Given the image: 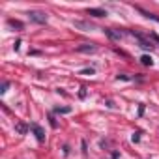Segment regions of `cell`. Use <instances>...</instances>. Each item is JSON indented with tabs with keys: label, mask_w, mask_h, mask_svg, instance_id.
Masks as SVG:
<instances>
[{
	"label": "cell",
	"mask_w": 159,
	"mask_h": 159,
	"mask_svg": "<svg viewBox=\"0 0 159 159\" xmlns=\"http://www.w3.org/2000/svg\"><path fill=\"white\" fill-rule=\"evenodd\" d=\"M28 15H30V19H32V21H36V23H39V25L47 23V15H45V13H41V11H30Z\"/></svg>",
	"instance_id": "6da1fadb"
},
{
	"label": "cell",
	"mask_w": 159,
	"mask_h": 159,
	"mask_svg": "<svg viewBox=\"0 0 159 159\" xmlns=\"http://www.w3.org/2000/svg\"><path fill=\"white\" fill-rule=\"evenodd\" d=\"M131 36H135V38L140 41V47H144V49H152V47H153V45H152V41H150V39H146V38H144L142 34H139V32H131Z\"/></svg>",
	"instance_id": "7a4b0ae2"
},
{
	"label": "cell",
	"mask_w": 159,
	"mask_h": 159,
	"mask_svg": "<svg viewBox=\"0 0 159 159\" xmlns=\"http://www.w3.org/2000/svg\"><path fill=\"white\" fill-rule=\"evenodd\" d=\"M32 129H34V133H36V139H38L39 142H43V140H45V133H43V129H41L38 124H32Z\"/></svg>",
	"instance_id": "3957f363"
},
{
	"label": "cell",
	"mask_w": 159,
	"mask_h": 159,
	"mask_svg": "<svg viewBox=\"0 0 159 159\" xmlns=\"http://www.w3.org/2000/svg\"><path fill=\"white\" fill-rule=\"evenodd\" d=\"M88 15H94V17H105L107 11H105V10H99V8H90V10H88Z\"/></svg>",
	"instance_id": "277c9868"
},
{
	"label": "cell",
	"mask_w": 159,
	"mask_h": 159,
	"mask_svg": "<svg viewBox=\"0 0 159 159\" xmlns=\"http://www.w3.org/2000/svg\"><path fill=\"white\" fill-rule=\"evenodd\" d=\"M137 10H139V11H140V13H142V15H144L146 19H152V21H155V23H159V17H157V15H153V13H150V11H144L142 8H137Z\"/></svg>",
	"instance_id": "5b68a950"
},
{
	"label": "cell",
	"mask_w": 159,
	"mask_h": 159,
	"mask_svg": "<svg viewBox=\"0 0 159 159\" xmlns=\"http://www.w3.org/2000/svg\"><path fill=\"white\" fill-rule=\"evenodd\" d=\"M77 51H81V52H94V51H96V47H94V45H81Z\"/></svg>",
	"instance_id": "8992f818"
},
{
	"label": "cell",
	"mask_w": 159,
	"mask_h": 159,
	"mask_svg": "<svg viewBox=\"0 0 159 159\" xmlns=\"http://www.w3.org/2000/svg\"><path fill=\"white\" fill-rule=\"evenodd\" d=\"M8 25H10V26H15V28H19V30L23 28V25H21L19 21H13V19H10V21H8Z\"/></svg>",
	"instance_id": "52a82bcc"
},
{
	"label": "cell",
	"mask_w": 159,
	"mask_h": 159,
	"mask_svg": "<svg viewBox=\"0 0 159 159\" xmlns=\"http://www.w3.org/2000/svg\"><path fill=\"white\" fill-rule=\"evenodd\" d=\"M105 32H107L112 39H120V38H122V34H116V32H112V30H105Z\"/></svg>",
	"instance_id": "ba28073f"
},
{
	"label": "cell",
	"mask_w": 159,
	"mask_h": 159,
	"mask_svg": "<svg viewBox=\"0 0 159 159\" xmlns=\"http://www.w3.org/2000/svg\"><path fill=\"white\" fill-rule=\"evenodd\" d=\"M140 62H142L144 66H152V58H150V56H142V58H140Z\"/></svg>",
	"instance_id": "9c48e42d"
},
{
	"label": "cell",
	"mask_w": 159,
	"mask_h": 159,
	"mask_svg": "<svg viewBox=\"0 0 159 159\" xmlns=\"http://www.w3.org/2000/svg\"><path fill=\"white\" fill-rule=\"evenodd\" d=\"M8 86H10V83H2V90H0V92H2V94H6V90H8Z\"/></svg>",
	"instance_id": "30bf717a"
},
{
	"label": "cell",
	"mask_w": 159,
	"mask_h": 159,
	"mask_svg": "<svg viewBox=\"0 0 159 159\" xmlns=\"http://www.w3.org/2000/svg\"><path fill=\"white\" fill-rule=\"evenodd\" d=\"M56 112H69V109H60V107H58V109H56Z\"/></svg>",
	"instance_id": "8fae6325"
},
{
	"label": "cell",
	"mask_w": 159,
	"mask_h": 159,
	"mask_svg": "<svg viewBox=\"0 0 159 159\" xmlns=\"http://www.w3.org/2000/svg\"><path fill=\"white\" fill-rule=\"evenodd\" d=\"M150 38H152V39H155V41H159V36H157V34H150Z\"/></svg>",
	"instance_id": "7c38bea8"
}]
</instances>
